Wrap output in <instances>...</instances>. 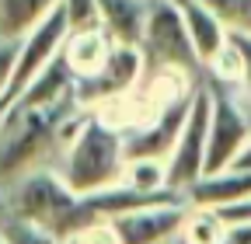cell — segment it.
Segmentation results:
<instances>
[{
	"label": "cell",
	"instance_id": "3957f363",
	"mask_svg": "<svg viewBox=\"0 0 251 244\" xmlns=\"http://www.w3.org/2000/svg\"><path fill=\"white\" fill-rule=\"evenodd\" d=\"M7 217L28 220L59 241H70L77 230L98 223V209L91 195H77L67 189V181L52 168H39L25 174L18 185L7 189Z\"/></svg>",
	"mask_w": 251,
	"mask_h": 244
},
{
	"label": "cell",
	"instance_id": "d4e9b609",
	"mask_svg": "<svg viewBox=\"0 0 251 244\" xmlns=\"http://www.w3.org/2000/svg\"><path fill=\"white\" fill-rule=\"evenodd\" d=\"M0 244H7V241H4V234H0Z\"/></svg>",
	"mask_w": 251,
	"mask_h": 244
},
{
	"label": "cell",
	"instance_id": "30bf717a",
	"mask_svg": "<svg viewBox=\"0 0 251 244\" xmlns=\"http://www.w3.org/2000/svg\"><path fill=\"white\" fill-rule=\"evenodd\" d=\"M248 199H251V168H237V164L224 168V171H213V174H202L185 192L188 206H202V209H216V213L241 206Z\"/></svg>",
	"mask_w": 251,
	"mask_h": 244
},
{
	"label": "cell",
	"instance_id": "7402d4cb",
	"mask_svg": "<svg viewBox=\"0 0 251 244\" xmlns=\"http://www.w3.org/2000/svg\"><path fill=\"white\" fill-rule=\"evenodd\" d=\"M227 223H251V199L248 202H241V206H230V209H224L220 213Z\"/></svg>",
	"mask_w": 251,
	"mask_h": 244
},
{
	"label": "cell",
	"instance_id": "e0dca14e",
	"mask_svg": "<svg viewBox=\"0 0 251 244\" xmlns=\"http://www.w3.org/2000/svg\"><path fill=\"white\" fill-rule=\"evenodd\" d=\"M230 32H251V0H202Z\"/></svg>",
	"mask_w": 251,
	"mask_h": 244
},
{
	"label": "cell",
	"instance_id": "4fadbf2b",
	"mask_svg": "<svg viewBox=\"0 0 251 244\" xmlns=\"http://www.w3.org/2000/svg\"><path fill=\"white\" fill-rule=\"evenodd\" d=\"M98 4V24L119 46H140L150 0H94Z\"/></svg>",
	"mask_w": 251,
	"mask_h": 244
},
{
	"label": "cell",
	"instance_id": "5bb4252c",
	"mask_svg": "<svg viewBox=\"0 0 251 244\" xmlns=\"http://www.w3.org/2000/svg\"><path fill=\"white\" fill-rule=\"evenodd\" d=\"M56 11L59 0H0V39L21 42Z\"/></svg>",
	"mask_w": 251,
	"mask_h": 244
},
{
	"label": "cell",
	"instance_id": "8992f818",
	"mask_svg": "<svg viewBox=\"0 0 251 244\" xmlns=\"http://www.w3.org/2000/svg\"><path fill=\"white\" fill-rule=\"evenodd\" d=\"M213 91V108H209V136H206V171L202 174H213V171H224L230 168L241 150L248 146L251 140V115L227 95V91Z\"/></svg>",
	"mask_w": 251,
	"mask_h": 244
},
{
	"label": "cell",
	"instance_id": "ffe728a7",
	"mask_svg": "<svg viewBox=\"0 0 251 244\" xmlns=\"http://www.w3.org/2000/svg\"><path fill=\"white\" fill-rule=\"evenodd\" d=\"M230 42L241 56V87L251 98V32H230Z\"/></svg>",
	"mask_w": 251,
	"mask_h": 244
},
{
	"label": "cell",
	"instance_id": "5b68a950",
	"mask_svg": "<svg viewBox=\"0 0 251 244\" xmlns=\"http://www.w3.org/2000/svg\"><path fill=\"white\" fill-rule=\"evenodd\" d=\"M209 108H213V91L196 84L192 105L181 122V133L175 140V150L168 157V189L185 195L206 171V136H209Z\"/></svg>",
	"mask_w": 251,
	"mask_h": 244
},
{
	"label": "cell",
	"instance_id": "277c9868",
	"mask_svg": "<svg viewBox=\"0 0 251 244\" xmlns=\"http://www.w3.org/2000/svg\"><path fill=\"white\" fill-rule=\"evenodd\" d=\"M140 52H143V63H153V70L192 73L196 67H202L192 39H188L178 0H150L147 24L140 35Z\"/></svg>",
	"mask_w": 251,
	"mask_h": 244
},
{
	"label": "cell",
	"instance_id": "ac0fdd59",
	"mask_svg": "<svg viewBox=\"0 0 251 244\" xmlns=\"http://www.w3.org/2000/svg\"><path fill=\"white\" fill-rule=\"evenodd\" d=\"M59 11L67 14L70 32H77V28H94V24H98V4H94V0H59Z\"/></svg>",
	"mask_w": 251,
	"mask_h": 244
},
{
	"label": "cell",
	"instance_id": "7a4b0ae2",
	"mask_svg": "<svg viewBox=\"0 0 251 244\" xmlns=\"http://www.w3.org/2000/svg\"><path fill=\"white\" fill-rule=\"evenodd\" d=\"M126 136L108 126L98 112L77 115L74 129L63 143V168L59 178L77 195H94L122 185L126 174Z\"/></svg>",
	"mask_w": 251,
	"mask_h": 244
},
{
	"label": "cell",
	"instance_id": "9a60e30c",
	"mask_svg": "<svg viewBox=\"0 0 251 244\" xmlns=\"http://www.w3.org/2000/svg\"><path fill=\"white\" fill-rule=\"evenodd\" d=\"M227 234H230V223L216 209L188 206V217L178 230V244H227Z\"/></svg>",
	"mask_w": 251,
	"mask_h": 244
},
{
	"label": "cell",
	"instance_id": "52a82bcc",
	"mask_svg": "<svg viewBox=\"0 0 251 244\" xmlns=\"http://www.w3.org/2000/svg\"><path fill=\"white\" fill-rule=\"evenodd\" d=\"M188 217V202L171 199V202H153L129 209L122 217H112V227L122 244H171Z\"/></svg>",
	"mask_w": 251,
	"mask_h": 244
},
{
	"label": "cell",
	"instance_id": "9c48e42d",
	"mask_svg": "<svg viewBox=\"0 0 251 244\" xmlns=\"http://www.w3.org/2000/svg\"><path fill=\"white\" fill-rule=\"evenodd\" d=\"M143 70H147V63H143L140 46H119L115 42V49L108 56V63L101 67V73L91 77V80H84V84H77L80 101L101 105V101H112V98L129 95V91H136Z\"/></svg>",
	"mask_w": 251,
	"mask_h": 244
},
{
	"label": "cell",
	"instance_id": "6da1fadb",
	"mask_svg": "<svg viewBox=\"0 0 251 244\" xmlns=\"http://www.w3.org/2000/svg\"><path fill=\"white\" fill-rule=\"evenodd\" d=\"M80 115V91L70 67L56 56L46 73L31 84L21 101L0 115V185L4 192L31 171L46 168L49 150L67 143L70 122Z\"/></svg>",
	"mask_w": 251,
	"mask_h": 244
},
{
	"label": "cell",
	"instance_id": "cb8c5ba5",
	"mask_svg": "<svg viewBox=\"0 0 251 244\" xmlns=\"http://www.w3.org/2000/svg\"><path fill=\"white\" fill-rule=\"evenodd\" d=\"M7 220V192H4V185H0V223Z\"/></svg>",
	"mask_w": 251,
	"mask_h": 244
},
{
	"label": "cell",
	"instance_id": "ba28073f",
	"mask_svg": "<svg viewBox=\"0 0 251 244\" xmlns=\"http://www.w3.org/2000/svg\"><path fill=\"white\" fill-rule=\"evenodd\" d=\"M192 95H196V87L188 91V95L175 98L171 105H164L150 122H143L140 129L126 133V157H129V161L150 157V161H164L168 164L171 150H175V140L181 133V122L188 115V105H192Z\"/></svg>",
	"mask_w": 251,
	"mask_h": 244
},
{
	"label": "cell",
	"instance_id": "7c38bea8",
	"mask_svg": "<svg viewBox=\"0 0 251 244\" xmlns=\"http://www.w3.org/2000/svg\"><path fill=\"white\" fill-rule=\"evenodd\" d=\"M178 7H181V18H185V28H188V39H192V46H196L199 63L206 67L209 59L227 46L230 28L220 21V18L202 4V0H178Z\"/></svg>",
	"mask_w": 251,
	"mask_h": 244
},
{
	"label": "cell",
	"instance_id": "2e32d148",
	"mask_svg": "<svg viewBox=\"0 0 251 244\" xmlns=\"http://www.w3.org/2000/svg\"><path fill=\"white\" fill-rule=\"evenodd\" d=\"M0 234H4L7 244H67V241H59L56 234L28 223V220H18V217H7L4 223H0Z\"/></svg>",
	"mask_w": 251,
	"mask_h": 244
},
{
	"label": "cell",
	"instance_id": "603a6c76",
	"mask_svg": "<svg viewBox=\"0 0 251 244\" xmlns=\"http://www.w3.org/2000/svg\"><path fill=\"white\" fill-rule=\"evenodd\" d=\"M234 164H237V168H251V140H248V146L241 150V157H237ZM234 164H230V168H234Z\"/></svg>",
	"mask_w": 251,
	"mask_h": 244
},
{
	"label": "cell",
	"instance_id": "44dd1931",
	"mask_svg": "<svg viewBox=\"0 0 251 244\" xmlns=\"http://www.w3.org/2000/svg\"><path fill=\"white\" fill-rule=\"evenodd\" d=\"M14 59H18V42L0 39V98L7 95V84H11V73H14Z\"/></svg>",
	"mask_w": 251,
	"mask_h": 244
},
{
	"label": "cell",
	"instance_id": "d6986e66",
	"mask_svg": "<svg viewBox=\"0 0 251 244\" xmlns=\"http://www.w3.org/2000/svg\"><path fill=\"white\" fill-rule=\"evenodd\" d=\"M67 244H122V241H119L112 220H98V223H91V227L77 230Z\"/></svg>",
	"mask_w": 251,
	"mask_h": 244
},
{
	"label": "cell",
	"instance_id": "8fae6325",
	"mask_svg": "<svg viewBox=\"0 0 251 244\" xmlns=\"http://www.w3.org/2000/svg\"><path fill=\"white\" fill-rule=\"evenodd\" d=\"M112 49H115V39L101 24H94V28H77V32H70L59 56H63V63L70 67V73L77 77V84H84V80L101 73Z\"/></svg>",
	"mask_w": 251,
	"mask_h": 244
}]
</instances>
